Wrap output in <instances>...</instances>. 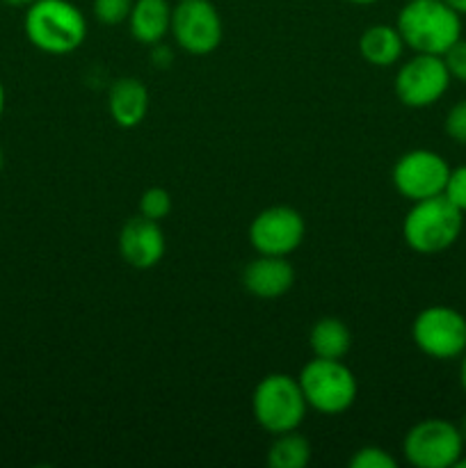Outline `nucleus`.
Segmentation results:
<instances>
[{"label": "nucleus", "instance_id": "1a4fd4ad", "mask_svg": "<svg viewBox=\"0 0 466 468\" xmlns=\"http://www.w3.org/2000/svg\"><path fill=\"white\" fill-rule=\"evenodd\" d=\"M452 78L441 55L414 53L396 73V96L402 105L414 110L429 108L446 96Z\"/></svg>", "mask_w": 466, "mask_h": 468}, {"label": "nucleus", "instance_id": "f8f14e48", "mask_svg": "<svg viewBox=\"0 0 466 468\" xmlns=\"http://www.w3.org/2000/svg\"><path fill=\"white\" fill-rule=\"evenodd\" d=\"M164 247L167 242H164L160 222L142 218V215L128 219L119 231V254L135 270L155 268L163 261Z\"/></svg>", "mask_w": 466, "mask_h": 468}, {"label": "nucleus", "instance_id": "6ab92c4d", "mask_svg": "<svg viewBox=\"0 0 466 468\" xmlns=\"http://www.w3.org/2000/svg\"><path fill=\"white\" fill-rule=\"evenodd\" d=\"M169 213H172V195H169L164 187H149V190L140 197L142 218H149L154 219V222H163Z\"/></svg>", "mask_w": 466, "mask_h": 468}, {"label": "nucleus", "instance_id": "7ed1b4c3", "mask_svg": "<svg viewBox=\"0 0 466 468\" xmlns=\"http://www.w3.org/2000/svg\"><path fill=\"white\" fill-rule=\"evenodd\" d=\"M464 213L443 195L414 201L402 219V238L407 247L420 256H437L450 250L461 236Z\"/></svg>", "mask_w": 466, "mask_h": 468}, {"label": "nucleus", "instance_id": "b1692460", "mask_svg": "<svg viewBox=\"0 0 466 468\" xmlns=\"http://www.w3.org/2000/svg\"><path fill=\"white\" fill-rule=\"evenodd\" d=\"M443 64H446L448 73H450L452 80L466 82V39H457L446 53L441 55Z\"/></svg>", "mask_w": 466, "mask_h": 468}, {"label": "nucleus", "instance_id": "393cba45", "mask_svg": "<svg viewBox=\"0 0 466 468\" xmlns=\"http://www.w3.org/2000/svg\"><path fill=\"white\" fill-rule=\"evenodd\" d=\"M443 3H446L450 9H455L461 18L466 16V0H443Z\"/></svg>", "mask_w": 466, "mask_h": 468}, {"label": "nucleus", "instance_id": "4468645a", "mask_svg": "<svg viewBox=\"0 0 466 468\" xmlns=\"http://www.w3.org/2000/svg\"><path fill=\"white\" fill-rule=\"evenodd\" d=\"M108 112L119 128H135L149 112V91L137 78H119L108 91Z\"/></svg>", "mask_w": 466, "mask_h": 468}, {"label": "nucleus", "instance_id": "6e6552de", "mask_svg": "<svg viewBox=\"0 0 466 468\" xmlns=\"http://www.w3.org/2000/svg\"><path fill=\"white\" fill-rule=\"evenodd\" d=\"M169 35L187 55L204 58L222 44V16L210 0H178L172 7Z\"/></svg>", "mask_w": 466, "mask_h": 468}, {"label": "nucleus", "instance_id": "412c9836", "mask_svg": "<svg viewBox=\"0 0 466 468\" xmlns=\"http://www.w3.org/2000/svg\"><path fill=\"white\" fill-rule=\"evenodd\" d=\"M352 468H396V460L379 446H364L350 457Z\"/></svg>", "mask_w": 466, "mask_h": 468}, {"label": "nucleus", "instance_id": "f257e3e1", "mask_svg": "<svg viewBox=\"0 0 466 468\" xmlns=\"http://www.w3.org/2000/svg\"><path fill=\"white\" fill-rule=\"evenodd\" d=\"M23 32L46 55H69L87 39V18L71 0H35L26 7Z\"/></svg>", "mask_w": 466, "mask_h": 468}, {"label": "nucleus", "instance_id": "a878e982", "mask_svg": "<svg viewBox=\"0 0 466 468\" xmlns=\"http://www.w3.org/2000/svg\"><path fill=\"white\" fill-rule=\"evenodd\" d=\"M460 384L466 393V350H464V355L460 356Z\"/></svg>", "mask_w": 466, "mask_h": 468}, {"label": "nucleus", "instance_id": "f3484780", "mask_svg": "<svg viewBox=\"0 0 466 468\" xmlns=\"http://www.w3.org/2000/svg\"><path fill=\"white\" fill-rule=\"evenodd\" d=\"M309 346L320 359H343L352 347V334L341 318H320L311 327Z\"/></svg>", "mask_w": 466, "mask_h": 468}, {"label": "nucleus", "instance_id": "9d476101", "mask_svg": "<svg viewBox=\"0 0 466 468\" xmlns=\"http://www.w3.org/2000/svg\"><path fill=\"white\" fill-rule=\"evenodd\" d=\"M450 165L441 154L432 149H411L397 158L393 165L391 181L393 187L405 197L407 201H423L429 197L443 195Z\"/></svg>", "mask_w": 466, "mask_h": 468}, {"label": "nucleus", "instance_id": "39448f33", "mask_svg": "<svg viewBox=\"0 0 466 468\" xmlns=\"http://www.w3.org/2000/svg\"><path fill=\"white\" fill-rule=\"evenodd\" d=\"M309 410L324 416L345 414L356 400L359 384L343 359H311L297 375Z\"/></svg>", "mask_w": 466, "mask_h": 468}, {"label": "nucleus", "instance_id": "dca6fc26", "mask_svg": "<svg viewBox=\"0 0 466 468\" xmlns=\"http://www.w3.org/2000/svg\"><path fill=\"white\" fill-rule=\"evenodd\" d=\"M359 53L370 67H393L405 53V41L396 26L375 23L361 32Z\"/></svg>", "mask_w": 466, "mask_h": 468}, {"label": "nucleus", "instance_id": "20e7f679", "mask_svg": "<svg viewBox=\"0 0 466 468\" xmlns=\"http://www.w3.org/2000/svg\"><path fill=\"white\" fill-rule=\"evenodd\" d=\"M309 405L297 378L286 373H270L256 384L251 396V414L268 434L295 432L306 419Z\"/></svg>", "mask_w": 466, "mask_h": 468}, {"label": "nucleus", "instance_id": "aec40b11", "mask_svg": "<svg viewBox=\"0 0 466 468\" xmlns=\"http://www.w3.org/2000/svg\"><path fill=\"white\" fill-rule=\"evenodd\" d=\"M135 0H94L91 9H94L96 21L103 26H119V23L128 21L131 9Z\"/></svg>", "mask_w": 466, "mask_h": 468}, {"label": "nucleus", "instance_id": "ddd939ff", "mask_svg": "<svg viewBox=\"0 0 466 468\" xmlns=\"http://www.w3.org/2000/svg\"><path fill=\"white\" fill-rule=\"evenodd\" d=\"M295 283V270L288 263V256L259 254L242 270V286L259 300H277L286 295Z\"/></svg>", "mask_w": 466, "mask_h": 468}, {"label": "nucleus", "instance_id": "c756f323", "mask_svg": "<svg viewBox=\"0 0 466 468\" xmlns=\"http://www.w3.org/2000/svg\"><path fill=\"white\" fill-rule=\"evenodd\" d=\"M457 468H466V457L464 455H461V460L457 462Z\"/></svg>", "mask_w": 466, "mask_h": 468}, {"label": "nucleus", "instance_id": "4be33fe9", "mask_svg": "<svg viewBox=\"0 0 466 468\" xmlns=\"http://www.w3.org/2000/svg\"><path fill=\"white\" fill-rule=\"evenodd\" d=\"M443 131L455 144L466 146V99L457 101L443 119Z\"/></svg>", "mask_w": 466, "mask_h": 468}, {"label": "nucleus", "instance_id": "0eeeda50", "mask_svg": "<svg viewBox=\"0 0 466 468\" xmlns=\"http://www.w3.org/2000/svg\"><path fill=\"white\" fill-rule=\"evenodd\" d=\"M464 434L455 423L425 419L411 425L402 441L405 460L416 468H452L464 455Z\"/></svg>", "mask_w": 466, "mask_h": 468}, {"label": "nucleus", "instance_id": "423d86ee", "mask_svg": "<svg viewBox=\"0 0 466 468\" xmlns=\"http://www.w3.org/2000/svg\"><path fill=\"white\" fill-rule=\"evenodd\" d=\"M411 341L429 359H460L466 350V315L446 304L425 306L411 323Z\"/></svg>", "mask_w": 466, "mask_h": 468}, {"label": "nucleus", "instance_id": "cd10ccee", "mask_svg": "<svg viewBox=\"0 0 466 468\" xmlns=\"http://www.w3.org/2000/svg\"><path fill=\"white\" fill-rule=\"evenodd\" d=\"M5 114V85L3 80H0V119H3Z\"/></svg>", "mask_w": 466, "mask_h": 468}, {"label": "nucleus", "instance_id": "f03ea898", "mask_svg": "<svg viewBox=\"0 0 466 468\" xmlns=\"http://www.w3.org/2000/svg\"><path fill=\"white\" fill-rule=\"evenodd\" d=\"M396 27L405 48L425 55H443L461 39V16L443 0H407L397 12Z\"/></svg>", "mask_w": 466, "mask_h": 468}, {"label": "nucleus", "instance_id": "7c9ffc66", "mask_svg": "<svg viewBox=\"0 0 466 468\" xmlns=\"http://www.w3.org/2000/svg\"><path fill=\"white\" fill-rule=\"evenodd\" d=\"M3 165H5V155H3V149H0V172H3Z\"/></svg>", "mask_w": 466, "mask_h": 468}, {"label": "nucleus", "instance_id": "a211bd4d", "mask_svg": "<svg viewBox=\"0 0 466 468\" xmlns=\"http://www.w3.org/2000/svg\"><path fill=\"white\" fill-rule=\"evenodd\" d=\"M311 462V443L302 434H277L268 451V464L272 468H304Z\"/></svg>", "mask_w": 466, "mask_h": 468}, {"label": "nucleus", "instance_id": "5701e85b", "mask_svg": "<svg viewBox=\"0 0 466 468\" xmlns=\"http://www.w3.org/2000/svg\"><path fill=\"white\" fill-rule=\"evenodd\" d=\"M443 197H446L455 208L466 213V165L450 169L446 187H443Z\"/></svg>", "mask_w": 466, "mask_h": 468}, {"label": "nucleus", "instance_id": "c85d7f7f", "mask_svg": "<svg viewBox=\"0 0 466 468\" xmlns=\"http://www.w3.org/2000/svg\"><path fill=\"white\" fill-rule=\"evenodd\" d=\"M347 3H352V5H375V3H379V0H347Z\"/></svg>", "mask_w": 466, "mask_h": 468}, {"label": "nucleus", "instance_id": "9b49d317", "mask_svg": "<svg viewBox=\"0 0 466 468\" xmlns=\"http://www.w3.org/2000/svg\"><path fill=\"white\" fill-rule=\"evenodd\" d=\"M306 222L291 206H270L249 224V242L256 254L291 256L304 242Z\"/></svg>", "mask_w": 466, "mask_h": 468}, {"label": "nucleus", "instance_id": "bb28decb", "mask_svg": "<svg viewBox=\"0 0 466 468\" xmlns=\"http://www.w3.org/2000/svg\"><path fill=\"white\" fill-rule=\"evenodd\" d=\"M0 3L9 5V7H30L35 0H0Z\"/></svg>", "mask_w": 466, "mask_h": 468}, {"label": "nucleus", "instance_id": "2eb2a0df", "mask_svg": "<svg viewBox=\"0 0 466 468\" xmlns=\"http://www.w3.org/2000/svg\"><path fill=\"white\" fill-rule=\"evenodd\" d=\"M132 39L155 46L169 35L172 27V5L167 0H135L128 16Z\"/></svg>", "mask_w": 466, "mask_h": 468}]
</instances>
